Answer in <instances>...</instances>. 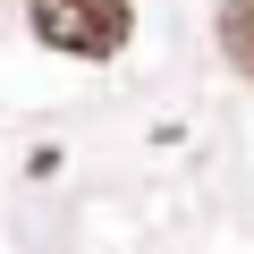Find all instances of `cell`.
<instances>
[{
    "mask_svg": "<svg viewBox=\"0 0 254 254\" xmlns=\"http://www.w3.org/2000/svg\"><path fill=\"white\" fill-rule=\"evenodd\" d=\"M26 26H34V43L68 51V60H110L136 34V9H127V0H34Z\"/></svg>",
    "mask_w": 254,
    "mask_h": 254,
    "instance_id": "obj_1",
    "label": "cell"
},
{
    "mask_svg": "<svg viewBox=\"0 0 254 254\" xmlns=\"http://www.w3.org/2000/svg\"><path fill=\"white\" fill-rule=\"evenodd\" d=\"M220 60L237 68V76H254V0H220Z\"/></svg>",
    "mask_w": 254,
    "mask_h": 254,
    "instance_id": "obj_2",
    "label": "cell"
}]
</instances>
